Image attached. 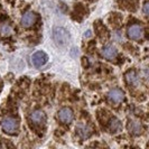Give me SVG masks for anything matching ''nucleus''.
Masks as SVG:
<instances>
[{
  "mask_svg": "<svg viewBox=\"0 0 149 149\" xmlns=\"http://www.w3.org/2000/svg\"><path fill=\"white\" fill-rule=\"evenodd\" d=\"M57 117H58V119L62 121V122H64V123H70L73 118H74V114H73V112L71 109H68V108H63V109H61L58 113H57Z\"/></svg>",
  "mask_w": 149,
  "mask_h": 149,
  "instance_id": "obj_8",
  "label": "nucleus"
},
{
  "mask_svg": "<svg viewBox=\"0 0 149 149\" xmlns=\"http://www.w3.org/2000/svg\"><path fill=\"white\" fill-rule=\"evenodd\" d=\"M129 130H130V132H132L134 134H141L142 131L141 123L139 121H137V120H134V119L130 120V122H129Z\"/></svg>",
  "mask_w": 149,
  "mask_h": 149,
  "instance_id": "obj_13",
  "label": "nucleus"
},
{
  "mask_svg": "<svg viewBox=\"0 0 149 149\" xmlns=\"http://www.w3.org/2000/svg\"><path fill=\"white\" fill-rule=\"evenodd\" d=\"M0 147H13L11 143H3V145H0Z\"/></svg>",
  "mask_w": 149,
  "mask_h": 149,
  "instance_id": "obj_16",
  "label": "nucleus"
},
{
  "mask_svg": "<svg viewBox=\"0 0 149 149\" xmlns=\"http://www.w3.org/2000/svg\"><path fill=\"white\" fill-rule=\"evenodd\" d=\"M108 99H109L110 102L117 104V103H120V102L123 101V99H125V93L120 89H112V90H110L109 93H108Z\"/></svg>",
  "mask_w": 149,
  "mask_h": 149,
  "instance_id": "obj_4",
  "label": "nucleus"
},
{
  "mask_svg": "<svg viewBox=\"0 0 149 149\" xmlns=\"http://www.w3.org/2000/svg\"><path fill=\"white\" fill-rule=\"evenodd\" d=\"M30 121L37 126H42L46 122V116L42 110H35L30 113Z\"/></svg>",
  "mask_w": 149,
  "mask_h": 149,
  "instance_id": "obj_6",
  "label": "nucleus"
},
{
  "mask_svg": "<svg viewBox=\"0 0 149 149\" xmlns=\"http://www.w3.org/2000/svg\"><path fill=\"white\" fill-rule=\"evenodd\" d=\"M102 55L104 56L107 60L113 61L118 56V52H117L116 47H113L111 45H108V46L103 47V49H102Z\"/></svg>",
  "mask_w": 149,
  "mask_h": 149,
  "instance_id": "obj_9",
  "label": "nucleus"
},
{
  "mask_svg": "<svg viewBox=\"0 0 149 149\" xmlns=\"http://www.w3.org/2000/svg\"><path fill=\"white\" fill-rule=\"evenodd\" d=\"M128 36L130 39H134V40H139L143 37V28L140 25H131L129 26L128 28Z\"/></svg>",
  "mask_w": 149,
  "mask_h": 149,
  "instance_id": "obj_3",
  "label": "nucleus"
},
{
  "mask_svg": "<svg viewBox=\"0 0 149 149\" xmlns=\"http://www.w3.org/2000/svg\"><path fill=\"white\" fill-rule=\"evenodd\" d=\"M54 39L60 46H65L70 39V34L66 29L62 27H56L54 28Z\"/></svg>",
  "mask_w": 149,
  "mask_h": 149,
  "instance_id": "obj_1",
  "label": "nucleus"
},
{
  "mask_svg": "<svg viewBox=\"0 0 149 149\" xmlns=\"http://www.w3.org/2000/svg\"><path fill=\"white\" fill-rule=\"evenodd\" d=\"M121 128H122V125H121V122L117 118H112L110 120V122H109V129H110L111 132H118V131L121 130Z\"/></svg>",
  "mask_w": 149,
  "mask_h": 149,
  "instance_id": "obj_14",
  "label": "nucleus"
},
{
  "mask_svg": "<svg viewBox=\"0 0 149 149\" xmlns=\"http://www.w3.org/2000/svg\"><path fill=\"white\" fill-rule=\"evenodd\" d=\"M1 127L2 129L7 132V134H16L18 131V128H19V123L18 121L14 118H10V117H7L2 120L1 122Z\"/></svg>",
  "mask_w": 149,
  "mask_h": 149,
  "instance_id": "obj_2",
  "label": "nucleus"
},
{
  "mask_svg": "<svg viewBox=\"0 0 149 149\" xmlns=\"http://www.w3.org/2000/svg\"><path fill=\"white\" fill-rule=\"evenodd\" d=\"M13 33H14V30H13V27L10 26V24H8V22L0 24V35L2 37H9Z\"/></svg>",
  "mask_w": 149,
  "mask_h": 149,
  "instance_id": "obj_12",
  "label": "nucleus"
},
{
  "mask_svg": "<svg viewBox=\"0 0 149 149\" xmlns=\"http://www.w3.org/2000/svg\"><path fill=\"white\" fill-rule=\"evenodd\" d=\"M31 61H33V64H34L35 66L40 67L47 63L48 56H47L46 53H44V52H36L34 55H33Z\"/></svg>",
  "mask_w": 149,
  "mask_h": 149,
  "instance_id": "obj_7",
  "label": "nucleus"
},
{
  "mask_svg": "<svg viewBox=\"0 0 149 149\" xmlns=\"http://www.w3.org/2000/svg\"><path fill=\"white\" fill-rule=\"evenodd\" d=\"M143 14H145V16H148V14H149V3H148V1H146V2H145V5H143Z\"/></svg>",
  "mask_w": 149,
  "mask_h": 149,
  "instance_id": "obj_15",
  "label": "nucleus"
},
{
  "mask_svg": "<svg viewBox=\"0 0 149 149\" xmlns=\"http://www.w3.org/2000/svg\"><path fill=\"white\" fill-rule=\"evenodd\" d=\"M76 130H77L79 134H80L82 138H88V137H90V134H92V128L90 127L89 125H86V123H81V125H79V126L76 127Z\"/></svg>",
  "mask_w": 149,
  "mask_h": 149,
  "instance_id": "obj_10",
  "label": "nucleus"
},
{
  "mask_svg": "<svg viewBox=\"0 0 149 149\" xmlns=\"http://www.w3.org/2000/svg\"><path fill=\"white\" fill-rule=\"evenodd\" d=\"M37 22V15L35 13H26L25 15L22 17V20H20V24H22V27L25 28H28V27H31L33 25H35V22Z\"/></svg>",
  "mask_w": 149,
  "mask_h": 149,
  "instance_id": "obj_5",
  "label": "nucleus"
},
{
  "mask_svg": "<svg viewBox=\"0 0 149 149\" xmlns=\"http://www.w3.org/2000/svg\"><path fill=\"white\" fill-rule=\"evenodd\" d=\"M126 81L129 85H138L139 84V76L134 71H129L126 74Z\"/></svg>",
  "mask_w": 149,
  "mask_h": 149,
  "instance_id": "obj_11",
  "label": "nucleus"
}]
</instances>
